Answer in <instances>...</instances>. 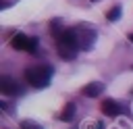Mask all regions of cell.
I'll use <instances>...</instances> for the list:
<instances>
[{"label":"cell","instance_id":"obj_1","mask_svg":"<svg viewBox=\"0 0 133 129\" xmlns=\"http://www.w3.org/2000/svg\"><path fill=\"white\" fill-rule=\"evenodd\" d=\"M52 79V67L48 64H33L25 69V81L33 87H46Z\"/></svg>","mask_w":133,"mask_h":129},{"label":"cell","instance_id":"obj_2","mask_svg":"<svg viewBox=\"0 0 133 129\" xmlns=\"http://www.w3.org/2000/svg\"><path fill=\"white\" fill-rule=\"evenodd\" d=\"M10 46H12L15 50L35 52V50H37V40H35V37H29V35H25V33H17V35H12Z\"/></svg>","mask_w":133,"mask_h":129},{"label":"cell","instance_id":"obj_3","mask_svg":"<svg viewBox=\"0 0 133 129\" xmlns=\"http://www.w3.org/2000/svg\"><path fill=\"white\" fill-rule=\"evenodd\" d=\"M75 31H77V44H79V48L91 50V46L96 42V31L89 29V27H75Z\"/></svg>","mask_w":133,"mask_h":129},{"label":"cell","instance_id":"obj_4","mask_svg":"<svg viewBox=\"0 0 133 129\" xmlns=\"http://www.w3.org/2000/svg\"><path fill=\"white\" fill-rule=\"evenodd\" d=\"M0 92H2L4 96H17V94H21L23 89H21V85H19L12 77H0Z\"/></svg>","mask_w":133,"mask_h":129},{"label":"cell","instance_id":"obj_5","mask_svg":"<svg viewBox=\"0 0 133 129\" xmlns=\"http://www.w3.org/2000/svg\"><path fill=\"white\" fill-rule=\"evenodd\" d=\"M56 48H58V56L62 58V60H73L75 56H77V46H69V44H56Z\"/></svg>","mask_w":133,"mask_h":129},{"label":"cell","instance_id":"obj_6","mask_svg":"<svg viewBox=\"0 0 133 129\" xmlns=\"http://www.w3.org/2000/svg\"><path fill=\"white\" fill-rule=\"evenodd\" d=\"M100 108H102V114H106V117H116V114L121 112V106H118L114 100H110V98L102 100Z\"/></svg>","mask_w":133,"mask_h":129},{"label":"cell","instance_id":"obj_7","mask_svg":"<svg viewBox=\"0 0 133 129\" xmlns=\"http://www.w3.org/2000/svg\"><path fill=\"white\" fill-rule=\"evenodd\" d=\"M102 92H104V85L100 81H91L83 87V96H87V98H98Z\"/></svg>","mask_w":133,"mask_h":129},{"label":"cell","instance_id":"obj_8","mask_svg":"<svg viewBox=\"0 0 133 129\" xmlns=\"http://www.w3.org/2000/svg\"><path fill=\"white\" fill-rule=\"evenodd\" d=\"M73 117H75V104H66L62 108V112H60V119L62 121H71Z\"/></svg>","mask_w":133,"mask_h":129},{"label":"cell","instance_id":"obj_9","mask_svg":"<svg viewBox=\"0 0 133 129\" xmlns=\"http://www.w3.org/2000/svg\"><path fill=\"white\" fill-rule=\"evenodd\" d=\"M106 19H108V21H116V19H121V6H112V8L106 12Z\"/></svg>","mask_w":133,"mask_h":129},{"label":"cell","instance_id":"obj_10","mask_svg":"<svg viewBox=\"0 0 133 129\" xmlns=\"http://www.w3.org/2000/svg\"><path fill=\"white\" fill-rule=\"evenodd\" d=\"M21 129H42L37 123H33V121H23L21 123Z\"/></svg>","mask_w":133,"mask_h":129},{"label":"cell","instance_id":"obj_11","mask_svg":"<svg viewBox=\"0 0 133 129\" xmlns=\"http://www.w3.org/2000/svg\"><path fill=\"white\" fill-rule=\"evenodd\" d=\"M129 40H131V42H133V33H129Z\"/></svg>","mask_w":133,"mask_h":129}]
</instances>
